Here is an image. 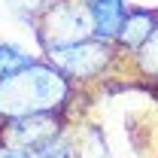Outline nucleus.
Listing matches in <instances>:
<instances>
[{
	"mask_svg": "<svg viewBox=\"0 0 158 158\" xmlns=\"http://www.w3.org/2000/svg\"><path fill=\"white\" fill-rule=\"evenodd\" d=\"M73 82L49 61H34L15 76L0 79V125L40 113H67Z\"/></svg>",
	"mask_w": 158,
	"mask_h": 158,
	"instance_id": "1",
	"label": "nucleus"
},
{
	"mask_svg": "<svg viewBox=\"0 0 158 158\" xmlns=\"http://www.w3.org/2000/svg\"><path fill=\"white\" fill-rule=\"evenodd\" d=\"M31 21H34V31H37L43 52L73 46V43L94 37L91 19H88L82 0H46Z\"/></svg>",
	"mask_w": 158,
	"mask_h": 158,
	"instance_id": "2",
	"label": "nucleus"
},
{
	"mask_svg": "<svg viewBox=\"0 0 158 158\" xmlns=\"http://www.w3.org/2000/svg\"><path fill=\"white\" fill-rule=\"evenodd\" d=\"M118 46L110 40H82L73 46H61L46 52V61L52 67H58L70 82H91V79H103V73L118 61Z\"/></svg>",
	"mask_w": 158,
	"mask_h": 158,
	"instance_id": "3",
	"label": "nucleus"
},
{
	"mask_svg": "<svg viewBox=\"0 0 158 158\" xmlns=\"http://www.w3.org/2000/svg\"><path fill=\"white\" fill-rule=\"evenodd\" d=\"M64 134V113H40L24 116L0 125V146H21V149H37L43 143Z\"/></svg>",
	"mask_w": 158,
	"mask_h": 158,
	"instance_id": "4",
	"label": "nucleus"
},
{
	"mask_svg": "<svg viewBox=\"0 0 158 158\" xmlns=\"http://www.w3.org/2000/svg\"><path fill=\"white\" fill-rule=\"evenodd\" d=\"M158 27V9H128V15L122 21V31L116 37V46L122 55H137L143 43L155 34Z\"/></svg>",
	"mask_w": 158,
	"mask_h": 158,
	"instance_id": "5",
	"label": "nucleus"
},
{
	"mask_svg": "<svg viewBox=\"0 0 158 158\" xmlns=\"http://www.w3.org/2000/svg\"><path fill=\"white\" fill-rule=\"evenodd\" d=\"M85 3V12L91 19V31L98 40H110L116 43L118 31H122V21L128 15V3L125 0H82Z\"/></svg>",
	"mask_w": 158,
	"mask_h": 158,
	"instance_id": "6",
	"label": "nucleus"
},
{
	"mask_svg": "<svg viewBox=\"0 0 158 158\" xmlns=\"http://www.w3.org/2000/svg\"><path fill=\"white\" fill-rule=\"evenodd\" d=\"M34 61L37 58H34L27 49H21V46H15V43H0V79L21 73V70L31 67Z\"/></svg>",
	"mask_w": 158,
	"mask_h": 158,
	"instance_id": "7",
	"label": "nucleus"
},
{
	"mask_svg": "<svg viewBox=\"0 0 158 158\" xmlns=\"http://www.w3.org/2000/svg\"><path fill=\"white\" fill-rule=\"evenodd\" d=\"M131 61H134V67L140 70L143 79H155L158 82V27H155V34L143 43V49L137 55H131Z\"/></svg>",
	"mask_w": 158,
	"mask_h": 158,
	"instance_id": "8",
	"label": "nucleus"
},
{
	"mask_svg": "<svg viewBox=\"0 0 158 158\" xmlns=\"http://www.w3.org/2000/svg\"><path fill=\"white\" fill-rule=\"evenodd\" d=\"M31 155L34 158H82L67 134H61V137L49 140V143H43V146H37V149H31Z\"/></svg>",
	"mask_w": 158,
	"mask_h": 158,
	"instance_id": "9",
	"label": "nucleus"
},
{
	"mask_svg": "<svg viewBox=\"0 0 158 158\" xmlns=\"http://www.w3.org/2000/svg\"><path fill=\"white\" fill-rule=\"evenodd\" d=\"M9 3H12V9H19V12H24L27 19H34L37 9L46 3V0H9Z\"/></svg>",
	"mask_w": 158,
	"mask_h": 158,
	"instance_id": "10",
	"label": "nucleus"
}]
</instances>
